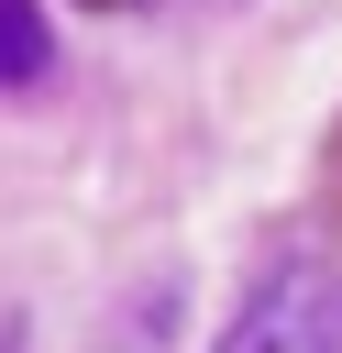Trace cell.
<instances>
[{
	"mask_svg": "<svg viewBox=\"0 0 342 353\" xmlns=\"http://www.w3.org/2000/svg\"><path fill=\"white\" fill-rule=\"evenodd\" d=\"M331 342H342V287H331V265L276 254V265L243 287V309H232V331H221L210 353H331Z\"/></svg>",
	"mask_w": 342,
	"mask_h": 353,
	"instance_id": "cell-1",
	"label": "cell"
},
{
	"mask_svg": "<svg viewBox=\"0 0 342 353\" xmlns=\"http://www.w3.org/2000/svg\"><path fill=\"white\" fill-rule=\"evenodd\" d=\"M55 66V22H44V0H0V88H33Z\"/></svg>",
	"mask_w": 342,
	"mask_h": 353,
	"instance_id": "cell-2",
	"label": "cell"
}]
</instances>
